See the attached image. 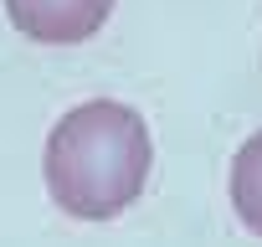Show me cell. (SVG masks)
I'll return each instance as SVG.
<instances>
[{
	"mask_svg": "<svg viewBox=\"0 0 262 247\" xmlns=\"http://www.w3.org/2000/svg\"><path fill=\"white\" fill-rule=\"evenodd\" d=\"M149 123L113 98L77 103L47 134V191L77 221H113L139 201L149 180Z\"/></svg>",
	"mask_w": 262,
	"mask_h": 247,
	"instance_id": "6da1fadb",
	"label": "cell"
},
{
	"mask_svg": "<svg viewBox=\"0 0 262 247\" xmlns=\"http://www.w3.org/2000/svg\"><path fill=\"white\" fill-rule=\"evenodd\" d=\"M231 206L242 227L262 237V134H252L231 160Z\"/></svg>",
	"mask_w": 262,
	"mask_h": 247,
	"instance_id": "3957f363",
	"label": "cell"
},
{
	"mask_svg": "<svg viewBox=\"0 0 262 247\" xmlns=\"http://www.w3.org/2000/svg\"><path fill=\"white\" fill-rule=\"evenodd\" d=\"M113 0H6V16L21 36L47 47H77L103 31Z\"/></svg>",
	"mask_w": 262,
	"mask_h": 247,
	"instance_id": "7a4b0ae2",
	"label": "cell"
}]
</instances>
